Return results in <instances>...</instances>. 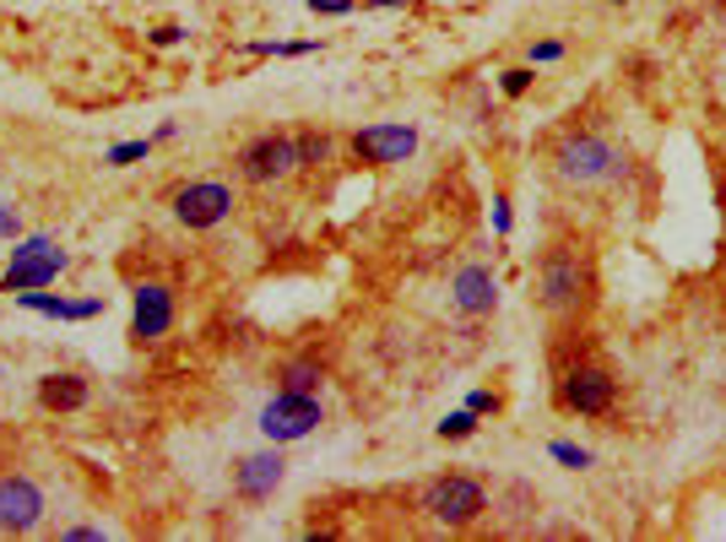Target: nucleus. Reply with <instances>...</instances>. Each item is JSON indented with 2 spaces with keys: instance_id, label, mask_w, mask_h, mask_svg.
Here are the masks:
<instances>
[{
  "instance_id": "obj_1",
  "label": "nucleus",
  "mask_w": 726,
  "mask_h": 542,
  "mask_svg": "<svg viewBox=\"0 0 726 542\" xmlns=\"http://www.w3.org/2000/svg\"><path fill=\"white\" fill-rule=\"evenodd\" d=\"M554 168H559L564 185H581V190H591V185H618L629 174V152L602 131H570L554 146Z\"/></svg>"
},
{
  "instance_id": "obj_2",
  "label": "nucleus",
  "mask_w": 726,
  "mask_h": 542,
  "mask_svg": "<svg viewBox=\"0 0 726 542\" xmlns=\"http://www.w3.org/2000/svg\"><path fill=\"white\" fill-rule=\"evenodd\" d=\"M418 510L429 521H439V527L461 532V527H472L488 510V488L477 478H466V472H444V478H429L418 488Z\"/></svg>"
},
{
  "instance_id": "obj_3",
  "label": "nucleus",
  "mask_w": 726,
  "mask_h": 542,
  "mask_svg": "<svg viewBox=\"0 0 726 542\" xmlns=\"http://www.w3.org/2000/svg\"><path fill=\"white\" fill-rule=\"evenodd\" d=\"M585 298H591V271H585L581 250H570V245L548 250L537 267V304L548 315H581Z\"/></svg>"
},
{
  "instance_id": "obj_4",
  "label": "nucleus",
  "mask_w": 726,
  "mask_h": 542,
  "mask_svg": "<svg viewBox=\"0 0 726 542\" xmlns=\"http://www.w3.org/2000/svg\"><path fill=\"white\" fill-rule=\"evenodd\" d=\"M66 267H71V256H66L49 234H27V239H16L11 267L0 271V293H33V287H49V282H60V271Z\"/></svg>"
},
{
  "instance_id": "obj_5",
  "label": "nucleus",
  "mask_w": 726,
  "mask_h": 542,
  "mask_svg": "<svg viewBox=\"0 0 726 542\" xmlns=\"http://www.w3.org/2000/svg\"><path fill=\"white\" fill-rule=\"evenodd\" d=\"M320 397H298V391H277L272 402L261 406V434L272 445H293V439H309L320 428Z\"/></svg>"
},
{
  "instance_id": "obj_6",
  "label": "nucleus",
  "mask_w": 726,
  "mask_h": 542,
  "mask_svg": "<svg viewBox=\"0 0 726 542\" xmlns=\"http://www.w3.org/2000/svg\"><path fill=\"white\" fill-rule=\"evenodd\" d=\"M293 168H298V136L266 131V136H255V141L239 146V179H250V185L288 179Z\"/></svg>"
},
{
  "instance_id": "obj_7",
  "label": "nucleus",
  "mask_w": 726,
  "mask_h": 542,
  "mask_svg": "<svg viewBox=\"0 0 726 542\" xmlns=\"http://www.w3.org/2000/svg\"><path fill=\"white\" fill-rule=\"evenodd\" d=\"M228 212H234V190L223 179H190L174 190V217L185 228H217L228 223Z\"/></svg>"
},
{
  "instance_id": "obj_8",
  "label": "nucleus",
  "mask_w": 726,
  "mask_h": 542,
  "mask_svg": "<svg viewBox=\"0 0 726 542\" xmlns=\"http://www.w3.org/2000/svg\"><path fill=\"white\" fill-rule=\"evenodd\" d=\"M44 521V488L22 472L0 478V538H27Z\"/></svg>"
},
{
  "instance_id": "obj_9",
  "label": "nucleus",
  "mask_w": 726,
  "mask_h": 542,
  "mask_svg": "<svg viewBox=\"0 0 726 542\" xmlns=\"http://www.w3.org/2000/svg\"><path fill=\"white\" fill-rule=\"evenodd\" d=\"M413 152H418V131H413V126H396V120L364 126V131L353 136V157H358V163H374V168L407 163Z\"/></svg>"
},
{
  "instance_id": "obj_10",
  "label": "nucleus",
  "mask_w": 726,
  "mask_h": 542,
  "mask_svg": "<svg viewBox=\"0 0 726 542\" xmlns=\"http://www.w3.org/2000/svg\"><path fill=\"white\" fill-rule=\"evenodd\" d=\"M559 397H564L570 412H581V417H602V412H612L618 386H612V375H607V369H596V364H575V369L564 375Z\"/></svg>"
},
{
  "instance_id": "obj_11",
  "label": "nucleus",
  "mask_w": 726,
  "mask_h": 542,
  "mask_svg": "<svg viewBox=\"0 0 726 542\" xmlns=\"http://www.w3.org/2000/svg\"><path fill=\"white\" fill-rule=\"evenodd\" d=\"M168 331H174V287L142 282L131 293V337L136 342H163Z\"/></svg>"
},
{
  "instance_id": "obj_12",
  "label": "nucleus",
  "mask_w": 726,
  "mask_h": 542,
  "mask_svg": "<svg viewBox=\"0 0 726 542\" xmlns=\"http://www.w3.org/2000/svg\"><path fill=\"white\" fill-rule=\"evenodd\" d=\"M283 478H288L283 445L255 450V456H245V461L234 467V488H239V499H272V494L283 488Z\"/></svg>"
},
{
  "instance_id": "obj_13",
  "label": "nucleus",
  "mask_w": 726,
  "mask_h": 542,
  "mask_svg": "<svg viewBox=\"0 0 726 542\" xmlns=\"http://www.w3.org/2000/svg\"><path fill=\"white\" fill-rule=\"evenodd\" d=\"M450 304L461 315H493L499 309V276L488 267H461L450 276Z\"/></svg>"
},
{
  "instance_id": "obj_14",
  "label": "nucleus",
  "mask_w": 726,
  "mask_h": 542,
  "mask_svg": "<svg viewBox=\"0 0 726 542\" xmlns=\"http://www.w3.org/2000/svg\"><path fill=\"white\" fill-rule=\"evenodd\" d=\"M22 309H38V315H49V320H93V315H104V298H60V293H44V287H33V293H11Z\"/></svg>"
},
{
  "instance_id": "obj_15",
  "label": "nucleus",
  "mask_w": 726,
  "mask_h": 542,
  "mask_svg": "<svg viewBox=\"0 0 726 542\" xmlns=\"http://www.w3.org/2000/svg\"><path fill=\"white\" fill-rule=\"evenodd\" d=\"M38 402H44V412H82L87 406V380L82 375H44Z\"/></svg>"
},
{
  "instance_id": "obj_16",
  "label": "nucleus",
  "mask_w": 726,
  "mask_h": 542,
  "mask_svg": "<svg viewBox=\"0 0 726 542\" xmlns=\"http://www.w3.org/2000/svg\"><path fill=\"white\" fill-rule=\"evenodd\" d=\"M320 380H325V369L314 358H293L277 369V391H298V397H320Z\"/></svg>"
},
{
  "instance_id": "obj_17",
  "label": "nucleus",
  "mask_w": 726,
  "mask_h": 542,
  "mask_svg": "<svg viewBox=\"0 0 726 542\" xmlns=\"http://www.w3.org/2000/svg\"><path fill=\"white\" fill-rule=\"evenodd\" d=\"M331 157V136L325 131H304L298 136V168H320Z\"/></svg>"
},
{
  "instance_id": "obj_18",
  "label": "nucleus",
  "mask_w": 726,
  "mask_h": 542,
  "mask_svg": "<svg viewBox=\"0 0 726 542\" xmlns=\"http://www.w3.org/2000/svg\"><path fill=\"white\" fill-rule=\"evenodd\" d=\"M146 152H152V136H136V141H115V146L104 152V163H109V168H131V163H142Z\"/></svg>"
},
{
  "instance_id": "obj_19",
  "label": "nucleus",
  "mask_w": 726,
  "mask_h": 542,
  "mask_svg": "<svg viewBox=\"0 0 726 542\" xmlns=\"http://www.w3.org/2000/svg\"><path fill=\"white\" fill-rule=\"evenodd\" d=\"M548 456H554L564 472H585V467L596 461V456H591L585 445H575V439H554V445H548Z\"/></svg>"
},
{
  "instance_id": "obj_20",
  "label": "nucleus",
  "mask_w": 726,
  "mask_h": 542,
  "mask_svg": "<svg viewBox=\"0 0 726 542\" xmlns=\"http://www.w3.org/2000/svg\"><path fill=\"white\" fill-rule=\"evenodd\" d=\"M532 82H537V71H532V66H510V71H499L504 98H526V93H532Z\"/></svg>"
},
{
  "instance_id": "obj_21",
  "label": "nucleus",
  "mask_w": 726,
  "mask_h": 542,
  "mask_svg": "<svg viewBox=\"0 0 726 542\" xmlns=\"http://www.w3.org/2000/svg\"><path fill=\"white\" fill-rule=\"evenodd\" d=\"M472 428H477V412H472V406H461V412H444V417H439V439H466Z\"/></svg>"
},
{
  "instance_id": "obj_22",
  "label": "nucleus",
  "mask_w": 726,
  "mask_h": 542,
  "mask_svg": "<svg viewBox=\"0 0 726 542\" xmlns=\"http://www.w3.org/2000/svg\"><path fill=\"white\" fill-rule=\"evenodd\" d=\"M320 38H298V44H250L245 55H314Z\"/></svg>"
},
{
  "instance_id": "obj_23",
  "label": "nucleus",
  "mask_w": 726,
  "mask_h": 542,
  "mask_svg": "<svg viewBox=\"0 0 726 542\" xmlns=\"http://www.w3.org/2000/svg\"><path fill=\"white\" fill-rule=\"evenodd\" d=\"M510 228H515V212H510V196H493V234H499V239H510Z\"/></svg>"
},
{
  "instance_id": "obj_24",
  "label": "nucleus",
  "mask_w": 726,
  "mask_h": 542,
  "mask_svg": "<svg viewBox=\"0 0 726 542\" xmlns=\"http://www.w3.org/2000/svg\"><path fill=\"white\" fill-rule=\"evenodd\" d=\"M554 60H564V44H559V38H543V44H532V66H554Z\"/></svg>"
},
{
  "instance_id": "obj_25",
  "label": "nucleus",
  "mask_w": 726,
  "mask_h": 542,
  "mask_svg": "<svg viewBox=\"0 0 726 542\" xmlns=\"http://www.w3.org/2000/svg\"><path fill=\"white\" fill-rule=\"evenodd\" d=\"M0 239H22V212L11 201H0Z\"/></svg>"
},
{
  "instance_id": "obj_26",
  "label": "nucleus",
  "mask_w": 726,
  "mask_h": 542,
  "mask_svg": "<svg viewBox=\"0 0 726 542\" xmlns=\"http://www.w3.org/2000/svg\"><path fill=\"white\" fill-rule=\"evenodd\" d=\"M309 11L314 16H347V11H358V0H309Z\"/></svg>"
},
{
  "instance_id": "obj_27",
  "label": "nucleus",
  "mask_w": 726,
  "mask_h": 542,
  "mask_svg": "<svg viewBox=\"0 0 726 542\" xmlns=\"http://www.w3.org/2000/svg\"><path fill=\"white\" fill-rule=\"evenodd\" d=\"M179 38H185V27H179V22H163V27H152V44H157V49H168V44H179Z\"/></svg>"
},
{
  "instance_id": "obj_28",
  "label": "nucleus",
  "mask_w": 726,
  "mask_h": 542,
  "mask_svg": "<svg viewBox=\"0 0 726 542\" xmlns=\"http://www.w3.org/2000/svg\"><path fill=\"white\" fill-rule=\"evenodd\" d=\"M466 406L483 417V412H499V397H493V391H472V397H466Z\"/></svg>"
},
{
  "instance_id": "obj_29",
  "label": "nucleus",
  "mask_w": 726,
  "mask_h": 542,
  "mask_svg": "<svg viewBox=\"0 0 726 542\" xmlns=\"http://www.w3.org/2000/svg\"><path fill=\"white\" fill-rule=\"evenodd\" d=\"M66 538H71V542H98V538H104V532H98V527H71Z\"/></svg>"
},
{
  "instance_id": "obj_30",
  "label": "nucleus",
  "mask_w": 726,
  "mask_h": 542,
  "mask_svg": "<svg viewBox=\"0 0 726 542\" xmlns=\"http://www.w3.org/2000/svg\"><path fill=\"white\" fill-rule=\"evenodd\" d=\"M364 5H385V11H402L407 0H364Z\"/></svg>"
},
{
  "instance_id": "obj_31",
  "label": "nucleus",
  "mask_w": 726,
  "mask_h": 542,
  "mask_svg": "<svg viewBox=\"0 0 726 542\" xmlns=\"http://www.w3.org/2000/svg\"><path fill=\"white\" fill-rule=\"evenodd\" d=\"M612 5H623V0H612Z\"/></svg>"
}]
</instances>
